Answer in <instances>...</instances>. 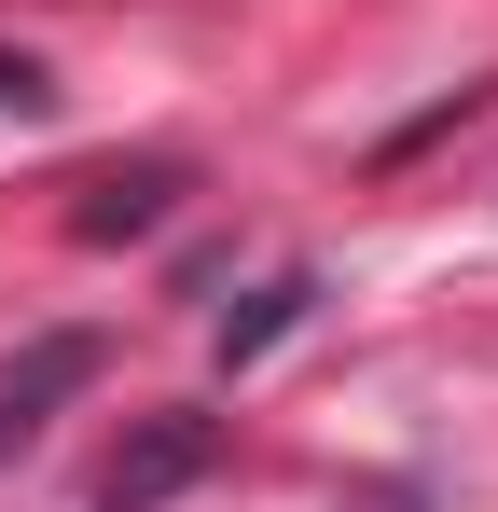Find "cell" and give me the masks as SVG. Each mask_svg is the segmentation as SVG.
<instances>
[{"label": "cell", "mask_w": 498, "mask_h": 512, "mask_svg": "<svg viewBox=\"0 0 498 512\" xmlns=\"http://www.w3.org/2000/svg\"><path fill=\"white\" fill-rule=\"evenodd\" d=\"M305 305H319V277H305V263H277V277L249 291L236 319H222V374H249V360H263L277 333H305Z\"/></svg>", "instance_id": "4"}, {"label": "cell", "mask_w": 498, "mask_h": 512, "mask_svg": "<svg viewBox=\"0 0 498 512\" xmlns=\"http://www.w3.org/2000/svg\"><path fill=\"white\" fill-rule=\"evenodd\" d=\"M166 208H180V153H139V167H97V180H83L70 236H83V250H125V236H153Z\"/></svg>", "instance_id": "2"}, {"label": "cell", "mask_w": 498, "mask_h": 512, "mask_svg": "<svg viewBox=\"0 0 498 512\" xmlns=\"http://www.w3.org/2000/svg\"><path fill=\"white\" fill-rule=\"evenodd\" d=\"M83 374H97V333H42L28 360H14V374H0V443H28V429L56 416Z\"/></svg>", "instance_id": "3"}, {"label": "cell", "mask_w": 498, "mask_h": 512, "mask_svg": "<svg viewBox=\"0 0 498 512\" xmlns=\"http://www.w3.org/2000/svg\"><path fill=\"white\" fill-rule=\"evenodd\" d=\"M0 125H56V70L0 42Z\"/></svg>", "instance_id": "5"}, {"label": "cell", "mask_w": 498, "mask_h": 512, "mask_svg": "<svg viewBox=\"0 0 498 512\" xmlns=\"http://www.w3.org/2000/svg\"><path fill=\"white\" fill-rule=\"evenodd\" d=\"M208 457H222V429H208V416H153L125 457H111V471H97V512H166L194 471H208Z\"/></svg>", "instance_id": "1"}]
</instances>
